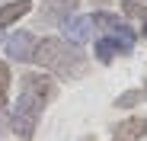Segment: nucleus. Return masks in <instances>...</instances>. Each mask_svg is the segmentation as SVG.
Wrapping results in <instances>:
<instances>
[{
  "label": "nucleus",
  "instance_id": "1",
  "mask_svg": "<svg viewBox=\"0 0 147 141\" xmlns=\"http://www.w3.org/2000/svg\"><path fill=\"white\" fill-rule=\"evenodd\" d=\"M32 61L48 70V74H58L64 80H74L86 70V55L77 45H67L64 39H38L32 48Z\"/></svg>",
  "mask_w": 147,
  "mask_h": 141
},
{
  "label": "nucleus",
  "instance_id": "2",
  "mask_svg": "<svg viewBox=\"0 0 147 141\" xmlns=\"http://www.w3.org/2000/svg\"><path fill=\"white\" fill-rule=\"evenodd\" d=\"M42 109H45V103H42L38 96H32V93H26V90H19V96H16V103H13V119H10L13 132H16L19 138L29 141V138L35 135V128H38Z\"/></svg>",
  "mask_w": 147,
  "mask_h": 141
},
{
  "label": "nucleus",
  "instance_id": "3",
  "mask_svg": "<svg viewBox=\"0 0 147 141\" xmlns=\"http://www.w3.org/2000/svg\"><path fill=\"white\" fill-rule=\"evenodd\" d=\"M90 22L102 29V39L112 42L115 52H131V45H134L138 35H134V29L125 26L118 16H112V13H96V16H90Z\"/></svg>",
  "mask_w": 147,
  "mask_h": 141
},
{
  "label": "nucleus",
  "instance_id": "4",
  "mask_svg": "<svg viewBox=\"0 0 147 141\" xmlns=\"http://www.w3.org/2000/svg\"><path fill=\"white\" fill-rule=\"evenodd\" d=\"M22 90L32 93V96H38L45 106L55 100V77L45 74V70H29L26 77H22Z\"/></svg>",
  "mask_w": 147,
  "mask_h": 141
},
{
  "label": "nucleus",
  "instance_id": "5",
  "mask_svg": "<svg viewBox=\"0 0 147 141\" xmlns=\"http://www.w3.org/2000/svg\"><path fill=\"white\" fill-rule=\"evenodd\" d=\"M90 29H93V22H90V16H67L64 22H61V32H64V42L67 45H80L83 42H90Z\"/></svg>",
  "mask_w": 147,
  "mask_h": 141
},
{
  "label": "nucleus",
  "instance_id": "6",
  "mask_svg": "<svg viewBox=\"0 0 147 141\" xmlns=\"http://www.w3.org/2000/svg\"><path fill=\"white\" fill-rule=\"evenodd\" d=\"M35 35L32 32H26V29H19V32H13L10 35V42H7V55H10V61H32V48H35Z\"/></svg>",
  "mask_w": 147,
  "mask_h": 141
},
{
  "label": "nucleus",
  "instance_id": "7",
  "mask_svg": "<svg viewBox=\"0 0 147 141\" xmlns=\"http://www.w3.org/2000/svg\"><path fill=\"white\" fill-rule=\"evenodd\" d=\"M147 135V119L141 115H128V119H121L112 132V141H144Z\"/></svg>",
  "mask_w": 147,
  "mask_h": 141
},
{
  "label": "nucleus",
  "instance_id": "8",
  "mask_svg": "<svg viewBox=\"0 0 147 141\" xmlns=\"http://www.w3.org/2000/svg\"><path fill=\"white\" fill-rule=\"evenodd\" d=\"M80 0H45L42 3V22H64L67 16L77 13Z\"/></svg>",
  "mask_w": 147,
  "mask_h": 141
},
{
  "label": "nucleus",
  "instance_id": "9",
  "mask_svg": "<svg viewBox=\"0 0 147 141\" xmlns=\"http://www.w3.org/2000/svg\"><path fill=\"white\" fill-rule=\"evenodd\" d=\"M26 13H32V3H29V0H13V3H3V7H0V29L19 22Z\"/></svg>",
  "mask_w": 147,
  "mask_h": 141
},
{
  "label": "nucleus",
  "instance_id": "10",
  "mask_svg": "<svg viewBox=\"0 0 147 141\" xmlns=\"http://www.w3.org/2000/svg\"><path fill=\"white\" fill-rule=\"evenodd\" d=\"M7 93H10V64L0 61V109L7 106Z\"/></svg>",
  "mask_w": 147,
  "mask_h": 141
},
{
  "label": "nucleus",
  "instance_id": "11",
  "mask_svg": "<svg viewBox=\"0 0 147 141\" xmlns=\"http://www.w3.org/2000/svg\"><path fill=\"white\" fill-rule=\"evenodd\" d=\"M93 48H96V58H99L102 64H109V61H112V55H115L112 42H106V39H96V45H93Z\"/></svg>",
  "mask_w": 147,
  "mask_h": 141
},
{
  "label": "nucleus",
  "instance_id": "12",
  "mask_svg": "<svg viewBox=\"0 0 147 141\" xmlns=\"http://www.w3.org/2000/svg\"><path fill=\"white\" fill-rule=\"evenodd\" d=\"M134 103H141V90H128V93H121V96L115 100L118 109H131Z\"/></svg>",
  "mask_w": 147,
  "mask_h": 141
},
{
  "label": "nucleus",
  "instance_id": "13",
  "mask_svg": "<svg viewBox=\"0 0 147 141\" xmlns=\"http://www.w3.org/2000/svg\"><path fill=\"white\" fill-rule=\"evenodd\" d=\"M121 3H125V13L128 16H147L144 3H138V0H121Z\"/></svg>",
  "mask_w": 147,
  "mask_h": 141
},
{
  "label": "nucleus",
  "instance_id": "14",
  "mask_svg": "<svg viewBox=\"0 0 147 141\" xmlns=\"http://www.w3.org/2000/svg\"><path fill=\"white\" fill-rule=\"evenodd\" d=\"M144 39H147V16H144Z\"/></svg>",
  "mask_w": 147,
  "mask_h": 141
},
{
  "label": "nucleus",
  "instance_id": "15",
  "mask_svg": "<svg viewBox=\"0 0 147 141\" xmlns=\"http://www.w3.org/2000/svg\"><path fill=\"white\" fill-rule=\"evenodd\" d=\"M0 42H3V32H0Z\"/></svg>",
  "mask_w": 147,
  "mask_h": 141
},
{
  "label": "nucleus",
  "instance_id": "16",
  "mask_svg": "<svg viewBox=\"0 0 147 141\" xmlns=\"http://www.w3.org/2000/svg\"><path fill=\"white\" fill-rule=\"evenodd\" d=\"M138 3H144V0H138Z\"/></svg>",
  "mask_w": 147,
  "mask_h": 141
},
{
  "label": "nucleus",
  "instance_id": "17",
  "mask_svg": "<svg viewBox=\"0 0 147 141\" xmlns=\"http://www.w3.org/2000/svg\"><path fill=\"white\" fill-rule=\"evenodd\" d=\"M90 141H93V138H90Z\"/></svg>",
  "mask_w": 147,
  "mask_h": 141
}]
</instances>
